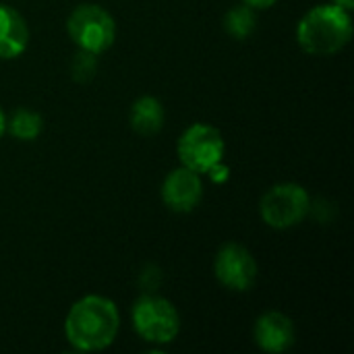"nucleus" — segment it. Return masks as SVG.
I'll list each match as a JSON object with an SVG mask.
<instances>
[{
	"label": "nucleus",
	"instance_id": "nucleus-1",
	"mask_svg": "<svg viewBox=\"0 0 354 354\" xmlns=\"http://www.w3.org/2000/svg\"><path fill=\"white\" fill-rule=\"evenodd\" d=\"M120 313L112 299L87 295L75 301L64 317V338L79 353H100L114 344Z\"/></svg>",
	"mask_w": 354,
	"mask_h": 354
},
{
	"label": "nucleus",
	"instance_id": "nucleus-2",
	"mask_svg": "<svg viewBox=\"0 0 354 354\" xmlns=\"http://www.w3.org/2000/svg\"><path fill=\"white\" fill-rule=\"evenodd\" d=\"M353 39V15L332 2L309 8L297 25V44L309 56H334Z\"/></svg>",
	"mask_w": 354,
	"mask_h": 354
},
{
	"label": "nucleus",
	"instance_id": "nucleus-3",
	"mask_svg": "<svg viewBox=\"0 0 354 354\" xmlns=\"http://www.w3.org/2000/svg\"><path fill=\"white\" fill-rule=\"evenodd\" d=\"M131 324L135 334L149 344H170L180 332L178 309L168 299L153 292L141 295L133 303Z\"/></svg>",
	"mask_w": 354,
	"mask_h": 354
},
{
	"label": "nucleus",
	"instance_id": "nucleus-4",
	"mask_svg": "<svg viewBox=\"0 0 354 354\" xmlns=\"http://www.w3.org/2000/svg\"><path fill=\"white\" fill-rule=\"evenodd\" d=\"M66 33L77 50L100 56L116 41V21L104 6L85 2L68 15Z\"/></svg>",
	"mask_w": 354,
	"mask_h": 354
},
{
	"label": "nucleus",
	"instance_id": "nucleus-5",
	"mask_svg": "<svg viewBox=\"0 0 354 354\" xmlns=\"http://www.w3.org/2000/svg\"><path fill=\"white\" fill-rule=\"evenodd\" d=\"M311 212V197L299 183H278L259 201V216L274 230L299 226Z\"/></svg>",
	"mask_w": 354,
	"mask_h": 354
},
{
	"label": "nucleus",
	"instance_id": "nucleus-6",
	"mask_svg": "<svg viewBox=\"0 0 354 354\" xmlns=\"http://www.w3.org/2000/svg\"><path fill=\"white\" fill-rule=\"evenodd\" d=\"M176 156L180 166L205 176L216 164L224 162L226 141L216 127L195 122L180 133L176 143Z\"/></svg>",
	"mask_w": 354,
	"mask_h": 354
},
{
	"label": "nucleus",
	"instance_id": "nucleus-7",
	"mask_svg": "<svg viewBox=\"0 0 354 354\" xmlns=\"http://www.w3.org/2000/svg\"><path fill=\"white\" fill-rule=\"evenodd\" d=\"M216 280L232 292H249L259 276L255 255L239 243H226L220 247L214 259Z\"/></svg>",
	"mask_w": 354,
	"mask_h": 354
},
{
	"label": "nucleus",
	"instance_id": "nucleus-8",
	"mask_svg": "<svg viewBox=\"0 0 354 354\" xmlns=\"http://www.w3.org/2000/svg\"><path fill=\"white\" fill-rule=\"evenodd\" d=\"M203 178L201 174L180 166L162 183V201L174 214H191L203 201Z\"/></svg>",
	"mask_w": 354,
	"mask_h": 354
},
{
	"label": "nucleus",
	"instance_id": "nucleus-9",
	"mask_svg": "<svg viewBox=\"0 0 354 354\" xmlns=\"http://www.w3.org/2000/svg\"><path fill=\"white\" fill-rule=\"evenodd\" d=\"M253 340L263 353L282 354L295 346L297 330L292 319L282 311H266L255 322Z\"/></svg>",
	"mask_w": 354,
	"mask_h": 354
},
{
	"label": "nucleus",
	"instance_id": "nucleus-10",
	"mask_svg": "<svg viewBox=\"0 0 354 354\" xmlns=\"http://www.w3.org/2000/svg\"><path fill=\"white\" fill-rule=\"evenodd\" d=\"M29 46V27L25 17L8 6L0 4V58L12 60L19 58Z\"/></svg>",
	"mask_w": 354,
	"mask_h": 354
},
{
	"label": "nucleus",
	"instance_id": "nucleus-11",
	"mask_svg": "<svg viewBox=\"0 0 354 354\" xmlns=\"http://www.w3.org/2000/svg\"><path fill=\"white\" fill-rule=\"evenodd\" d=\"M129 122H131V129L137 135L151 137V135H158L164 129L166 110H164V106H162V102L158 97H153V95H141L131 106Z\"/></svg>",
	"mask_w": 354,
	"mask_h": 354
},
{
	"label": "nucleus",
	"instance_id": "nucleus-12",
	"mask_svg": "<svg viewBox=\"0 0 354 354\" xmlns=\"http://www.w3.org/2000/svg\"><path fill=\"white\" fill-rule=\"evenodd\" d=\"M6 131L17 141H35L44 131V118L29 108H17L6 118Z\"/></svg>",
	"mask_w": 354,
	"mask_h": 354
},
{
	"label": "nucleus",
	"instance_id": "nucleus-13",
	"mask_svg": "<svg viewBox=\"0 0 354 354\" xmlns=\"http://www.w3.org/2000/svg\"><path fill=\"white\" fill-rule=\"evenodd\" d=\"M257 27V10L247 4L232 6L224 17V29L234 39H247Z\"/></svg>",
	"mask_w": 354,
	"mask_h": 354
},
{
	"label": "nucleus",
	"instance_id": "nucleus-14",
	"mask_svg": "<svg viewBox=\"0 0 354 354\" xmlns=\"http://www.w3.org/2000/svg\"><path fill=\"white\" fill-rule=\"evenodd\" d=\"M97 73V56L79 50L71 60V77L77 83H89Z\"/></svg>",
	"mask_w": 354,
	"mask_h": 354
},
{
	"label": "nucleus",
	"instance_id": "nucleus-15",
	"mask_svg": "<svg viewBox=\"0 0 354 354\" xmlns=\"http://www.w3.org/2000/svg\"><path fill=\"white\" fill-rule=\"evenodd\" d=\"M228 174H230V168H228L224 162H220V164H216L205 176H207L212 183H224V180L228 178Z\"/></svg>",
	"mask_w": 354,
	"mask_h": 354
},
{
	"label": "nucleus",
	"instance_id": "nucleus-16",
	"mask_svg": "<svg viewBox=\"0 0 354 354\" xmlns=\"http://www.w3.org/2000/svg\"><path fill=\"white\" fill-rule=\"evenodd\" d=\"M241 2L255 8V10H266V8H272L278 0H241Z\"/></svg>",
	"mask_w": 354,
	"mask_h": 354
},
{
	"label": "nucleus",
	"instance_id": "nucleus-17",
	"mask_svg": "<svg viewBox=\"0 0 354 354\" xmlns=\"http://www.w3.org/2000/svg\"><path fill=\"white\" fill-rule=\"evenodd\" d=\"M330 2L336 4V6H340V8H344V10H351L353 12L354 0H330Z\"/></svg>",
	"mask_w": 354,
	"mask_h": 354
},
{
	"label": "nucleus",
	"instance_id": "nucleus-18",
	"mask_svg": "<svg viewBox=\"0 0 354 354\" xmlns=\"http://www.w3.org/2000/svg\"><path fill=\"white\" fill-rule=\"evenodd\" d=\"M4 133H6V114H4V110L0 108V139L4 137Z\"/></svg>",
	"mask_w": 354,
	"mask_h": 354
}]
</instances>
